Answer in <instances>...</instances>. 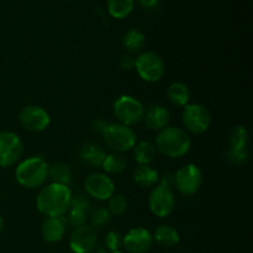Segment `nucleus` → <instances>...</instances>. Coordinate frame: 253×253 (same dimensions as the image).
Returning <instances> with one entry per match:
<instances>
[{
	"instance_id": "0eeeda50",
	"label": "nucleus",
	"mask_w": 253,
	"mask_h": 253,
	"mask_svg": "<svg viewBox=\"0 0 253 253\" xmlns=\"http://www.w3.org/2000/svg\"><path fill=\"white\" fill-rule=\"evenodd\" d=\"M24 153V143L11 131H0V167L7 168L19 162Z\"/></svg>"
},
{
	"instance_id": "f257e3e1",
	"label": "nucleus",
	"mask_w": 253,
	"mask_h": 253,
	"mask_svg": "<svg viewBox=\"0 0 253 253\" xmlns=\"http://www.w3.org/2000/svg\"><path fill=\"white\" fill-rule=\"evenodd\" d=\"M72 192L67 185H46L36 197V208L46 217H63L71 207Z\"/></svg>"
},
{
	"instance_id": "a211bd4d",
	"label": "nucleus",
	"mask_w": 253,
	"mask_h": 253,
	"mask_svg": "<svg viewBox=\"0 0 253 253\" xmlns=\"http://www.w3.org/2000/svg\"><path fill=\"white\" fill-rule=\"evenodd\" d=\"M133 182L140 188H152L160 182V174L150 165H138L133 170Z\"/></svg>"
},
{
	"instance_id": "1a4fd4ad",
	"label": "nucleus",
	"mask_w": 253,
	"mask_h": 253,
	"mask_svg": "<svg viewBox=\"0 0 253 253\" xmlns=\"http://www.w3.org/2000/svg\"><path fill=\"white\" fill-rule=\"evenodd\" d=\"M202 170L194 163H187L174 173V187L183 195L195 194L202 187Z\"/></svg>"
},
{
	"instance_id": "9d476101",
	"label": "nucleus",
	"mask_w": 253,
	"mask_h": 253,
	"mask_svg": "<svg viewBox=\"0 0 253 253\" xmlns=\"http://www.w3.org/2000/svg\"><path fill=\"white\" fill-rule=\"evenodd\" d=\"M175 207V198L172 188L157 184L148 195V208L155 216L167 217L173 212Z\"/></svg>"
},
{
	"instance_id": "5701e85b",
	"label": "nucleus",
	"mask_w": 253,
	"mask_h": 253,
	"mask_svg": "<svg viewBox=\"0 0 253 253\" xmlns=\"http://www.w3.org/2000/svg\"><path fill=\"white\" fill-rule=\"evenodd\" d=\"M101 167L105 170V174H120L127 167V161L124 157L123 153L113 152L110 155H106Z\"/></svg>"
},
{
	"instance_id": "4be33fe9",
	"label": "nucleus",
	"mask_w": 253,
	"mask_h": 253,
	"mask_svg": "<svg viewBox=\"0 0 253 253\" xmlns=\"http://www.w3.org/2000/svg\"><path fill=\"white\" fill-rule=\"evenodd\" d=\"M133 150V158L138 165H150L157 156V150L152 142L141 141L136 143Z\"/></svg>"
},
{
	"instance_id": "7ed1b4c3",
	"label": "nucleus",
	"mask_w": 253,
	"mask_h": 253,
	"mask_svg": "<svg viewBox=\"0 0 253 253\" xmlns=\"http://www.w3.org/2000/svg\"><path fill=\"white\" fill-rule=\"evenodd\" d=\"M48 167L42 157L26 158L17 165L15 179L26 189H36L42 187L48 179Z\"/></svg>"
},
{
	"instance_id": "aec40b11",
	"label": "nucleus",
	"mask_w": 253,
	"mask_h": 253,
	"mask_svg": "<svg viewBox=\"0 0 253 253\" xmlns=\"http://www.w3.org/2000/svg\"><path fill=\"white\" fill-rule=\"evenodd\" d=\"M167 96L173 105L179 106V108H184V106H187L188 103H189V88H188L184 83L174 82V83L169 84V86H168Z\"/></svg>"
},
{
	"instance_id": "e433bc0d",
	"label": "nucleus",
	"mask_w": 253,
	"mask_h": 253,
	"mask_svg": "<svg viewBox=\"0 0 253 253\" xmlns=\"http://www.w3.org/2000/svg\"><path fill=\"white\" fill-rule=\"evenodd\" d=\"M2 230H4V220H2V217L0 216V234L2 232Z\"/></svg>"
},
{
	"instance_id": "c85d7f7f",
	"label": "nucleus",
	"mask_w": 253,
	"mask_h": 253,
	"mask_svg": "<svg viewBox=\"0 0 253 253\" xmlns=\"http://www.w3.org/2000/svg\"><path fill=\"white\" fill-rule=\"evenodd\" d=\"M128 207V203L126 198L121 194H114L109 199V212L114 216H121L126 212Z\"/></svg>"
},
{
	"instance_id": "7c9ffc66",
	"label": "nucleus",
	"mask_w": 253,
	"mask_h": 253,
	"mask_svg": "<svg viewBox=\"0 0 253 253\" xmlns=\"http://www.w3.org/2000/svg\"><path fill=\"white\" fill-rule=\"evenodd\" d=\"M104 244H105L106 251H120V249L123 247V236L118 231H109L104 240Z\"/></svg>"
},
{
	"instance_id": "2eb2a0df",
	"label": "nucleus",
	"mask_w": 253,
	"mask_h": 253,
	"mask_svg": "<svg viewBox=\"0 0 253 253\" xmlns=\"http://www.w3.org/2000/svg\"><path fill=\"white\" fill-rule=\"evenodd\" d=\"M170 121V114L161 105H153L145 111L143 123L148 130L161 131L167 127Z\"/></svg>"
},
{
	"instance_id": "a878e982",
	"label": "nucleus",
	"mask_w": 253,
	"mask_h": 253,
	"mask_svg": "<svg viewBox=\"0 0 253 253\" xmlns=\"http://www.w3.org/2000/svg\"><path fill=\"white\" fill-rule=\"evenodd\" d=\"M249 143V132L244 126H235L229 133V146L230 148H242L247 147Z\"/></svg>"
},
{
	"instance_id": "dca6fc26",
	"label": "nucleus",
	"mask_w": 253,
	"mask_h": 253,
	"mask_svg": "<svg viewBox=\"0 0 253 253\" xmlns=\"http://www.w3.org/2000/svg\"><path fill=\"white\" fill-rule=\"evenodd\" d=\"M67 222L64 217H46L41 227L42 239L49 244H56L63 239Z\"/></svg>"
},
{
	"instance_id": "cd10ccee",
	"label": "nucleus",
	"mask_w": 253,
	"mask_h": 253,
	"mask_svg": "<svg viewBox=\"0 0 253 253\" xmlns=\"http://www.w3.org/2000/svg\"><path fill=\"white\" fill-rule=\"evenodd\" d=\"M111 214L105 208H98L90 215V226L94 230L104 229L110 222Z\"/></svg>"
},
{
	"instance_id": "b1692460",
	"label": "nucleus",
	"mask_w": 253,
	"mask_h": 253,
	"mask_svg": "<svg viewBox=\"0 0 253 253\" xmlns=\"http://www.w3.org/2000/svg\"><path fill=\"white\" fill-rule=\"evenodd\" d=\"M48 179H51L52 183L68 187L72 182L71 168L66 163H53L51 167H48Z\"/></svg>"
},
{
	"instance_id": "ddd939ff",
	"label": "nucleus",
	"mask_w": 253,
	"mask_h": 253,
	"mask_svg": "<svg viewBox=\"0 0 253 253\" xmlns=\"http://www.w3.org/2000/svg\"><path fill=\"white\" fill-rule=\"evenodd\" d=\"M152 245V234L145 227H133L123 236V247L127 253H147Z\"/></svg>"
},
{
	"instance_id": "393cba45",
	"label": "nucleus",
	"mask_w": 253,
	"mask_h": 253,
	"mask_svg": "<svg viewBox=\"0 0 253 253\" xmlns=\"http://www.w3.org/2000/svg\"><path fill=\"white\" fill-rule=\"evenodd\" d=\"M135 0H108V11L115 19H125L132 12Z\"/></svg>"
},
{
	"instance_id": "72a5a7b5",
	"label": "nucleus",
	"mask_w": 253,
	"mask_h": 253,
	"mask_svg": "<svg viewBox=\"0 0 253 253\" xmlns=\"http://www.w3.org/2000/svg\"><path fill=\"white\" fill-rule=\"evenodd\" d=\"M160 180H161L160 184L165 185V187H168V188L174 187V173H170V172L163 173V175L160 178Z\"/></svg>"
},
{
	"instance_id": "f704fd0d",
	"label": "nucleus",
	"mask_w": 253,
	"mask_h": 253,
	"mask_svg": "<svg viewBox=\"0 0 253 253\" xmlns=\"http://www.w3.org/2000/svg\"><path fill=\"white\" fill-rule=\"evenodd\" d=\"M109 124H110V123L105 121L104 119H96V120L93 121V128L96 131V132L103 133L104 130L108 127Z\"/></svg>"
},
{
	"instance_id": "c9c22d12",
	"label": "nucleus",
	"mask_w": 253,
	"mask_h": 253,
	"mask_svg": "<svg viewBox=\"0 0 253 253\" xmlns=\"http://www.w3.org/2000/svg\"><path fill=\"white\" fill-rule=\"evenodd\" d=\"M141 6L146 10H151L157 7V5L160 4V0H138Z\"/></svg>"
},
{
	"instance_id": "4c0bfd02",
	"label": "nucleus",
	"mask_w": 253,
	"mask_h": 253,
	"mask_svg": "<svg viewBox=\"0 0 253 253\" xmlns=\"http://www.w3.org/2000/svg\"><path fill=\"white\" fill-rule=\"evenodd\" d=\"M108 253H124L123 251H113V252H108Z\"/></svg>"
},
{
	"instance_id": "39448f33",
	"label": "nucleus",
	"mask_w": 253,
	"mask_h": 253,
	"mask_svg": "<svg viewBox=\"0 0 253 253\" xmlns=\"http://www.w3.org/2000/svg\"><path fill=\"white\" fill-rule=\"evenodd\" d=\"M114 115L119 123L131 127L143 120L145 106L133 96L121 95L114 103Z\"/></svg>"
},
{
	"instance_id": "f3484780",
	"label": "nucleus",
	"mask_w": 253,
	"mask_h": 253,
	"mask_svg": "<svg viewBox=\"0 0 253 253\" xmlns=\"http://www.w3.org/2000/svg\"><path fill=\"white\" fill-rule=\"evenodd\" d=\"M78 156L85 165L91 167H101L104 158L106 157V152L99 143L86 142L81 147Z\"/></svg>"
},
{
	"instance_id": "c756f323",
	"label": "nucleus",
	"mask_w": 253,
	"mask_h": 253,
	"mask_svg": "<svg viewBox=\"0 0 253 253\" xmlns=\"http://www.w3.org/2000/svg\"><path fill=\"white\" fill-rule=\"evenodd\" d=\"M227 160L232 163V165L241 166L245 165L249 160V148H230L227 151Z\"/></svg>"
},
{
	"instance_id": "bb28decb",
	"label": "nucleus",
	"mask_w": 253,
	"mask_h": 253,
	"mask_svg": "<svg viewBox=\"0 0 253 253\" xmlns=\"http://www.w3.org/2000/svg\"><path fill=\"white\" fill-rule=\"evenodd\" d=\"M67 225H69L73 229H78V227L86 225V220H88V212L85 210L77 209V208H69L68 212H67Z\"/></svg>"
},
{
	"instance_id": "2f4dec72",
	"label": "nucleus",
	"mask_w": 253,
	"mask_h": 253,
	"mask_svg": "<svg viewBox=\"0 0 253 253\" xmlns=\"http://www.w3.org/2000/svg\"><path fill=\"white\" fill-rule=\"evenodd\" d=\"M69 208H77V209L85 210V211L88 212L89 210L91 209V204L85 195L78 194V195H76V197H72L71 207Z\"/></svg>"
},
{
	"instance_id": "423d86ee",
	"label": "nucleus",
	"mask_w": 253,
	"mask_h": 253,
	"mask_svg": "<svg viewBox=\"0 0 253 253\" xmlns=\"http://www.w3.org/2000/svg\"><path fill=\"white\" fill-rule=\"evenodd\" d=\"M135 69L138 77L147 83H156L161 81L165 74V62L152 51H146L136 57Z\"/></svg>"
},
{
	"instance_id": "f8f14e48",
	"label": "nucleus",
	"mask_w": 253,
	"mask_h": 253,
	"mask_svg": "<svg viewBox=\"0 0 253 253\" xmlns=\"http://www.w3.org/2000/svg\"><path fill=\"white\" fill-rule=\"evenodd\" d=\"M19 121L24 128L31 132L44 131L51 124V116L39 105H27L21 109L19 114Z\"/></svg>"
},
{
	"instance_id": "4468645a",
	"label": "nucleus",
	"mask_w": 253,
	"mask_h": 253,
	"mask_svg": "<svg viewBox=\"0 0 253 253\" xmlns=\"http://www.w3.org/2000/svg\"><path fill=\"white\" fill-rule=\"evenodd\" d=\"M96 230H94L90 225L74 229L69 239V247L73 253H91L96 247Z\"/></svg>"
},
{
	"instance_id": "6ab92c4d",
	"label": "nucleus",
	"mask_w": 253,
	"mask_h": 253,
	"mask_svg": "<svg viewBox=\"0 0 253 253\" xmlns=\"http://www.w3.org/2000/svg\"><path fill=\"white\" fill-rule=\"evenodd\" d=\"M152 237L153 241L157 242L160 246L167 247V249L174 247L175 245H178L180 240L179 232L177 231V229L167 224L160 225L158 227H156Z\"/></svg>"
},
{
	"instance_id": "20e7f679",
	"label": "nucleus",
	"mask_w": 253,
	"mask_h": 253,
	"mask_svg": "<svg viewBox=\"0 0 253 253\" xmlns=\"http://www.w3.org/2000/svg\"><path fill=\"white\" fill-rule=\"evenodd\" d=\"M105 141V145L109 148L118 153L127 152L132 150L137 143L136 132L130 126L123 124H109L108 127L101 133Z\"/></svg>"
},
{
	"instance_id": "f03ea898",
	"label": "nucleus",
	"mask_w": 253,
	"mask_h": 253,
	"mask_svg": "<svg viewBox=\"0 0 253 253\" xmlns=\"http://www.w3.org/2000/svg\"><path fill=\"white\" fill-rule=\"evenodd\" d=\"M156 150L168 158H180L192 147V140L187 131L178 126H167L158 131L155 141Z\"/></svg>"
},
{
	"instance_id": "6e6552de",
	"label": "nucleus",
	"mask_w": 253,
	"mask_h": 253,
	"mask_svg": "<svg viewBox=\"0 0 253 253\" xmlns=\"http://www.w3.org/2000/svg\"><path fill=\"white\" fill-rule=\"evenodd\" d=\"M182 121L188 131L200 135L209 130L211 125V115L210 111L202 104H188L187 106H184Z\"/></svg>"
},
{
	"instance_id": "9b49d317",
	"label": "nucleus",
	"mask_w": 253,
	"mask_h": 253,
	"mask_svg": "<svg viewBox=\"0 0 253 253\" xmlns=\"http://www.w3.org/2000/svg\"><path fill=\"white\" fill-rule=\"evenodd\" d=\"M85 192L89 197L96 200H109L115 194V184L113 179L105 173H91L84 182Z\"/></svg>"
},
{
	"instance_id": "473e14b6",
	"label": "nucleus",
	"mask_w": 253,
	"mask_h": 253,
	"mask_svg": "<svg viewBox=\"0 0 253 253\" xmlns=\"http://www.w3.org/2000/svg\"><path fill=\"white\" fill-rule=\"evenodd\" d=\"M135 62L136 57L131 53H124L120 57V67L123 69H126V71L135 68Z\"/></svg>"
},
{
	"instance_id": "412c9836",
	"label": "nucleus",
	"mask_w": 253,
	"mask_h": 253,
	"mask_svg": "<svg viewBox=\"0 0 253 253\" xmlns=\"http://www.w3.org/2000/svg\"><path fill=\"white\" fill-rule=\"evenodd\" d=\"M123 46L127 53L133 56L140 53L145 46V35L137 29L127 30L123 36Z\"/></svg>"
}]
</instances>
